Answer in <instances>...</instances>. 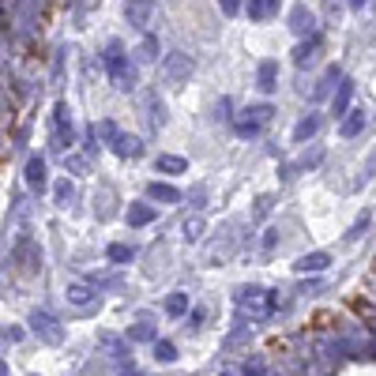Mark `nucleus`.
<instances>
[{
  "mask_svg": "<svg viewBox=\"0 0 376 376\" xmlns=\"http://www.w3.org/2000/svg\"><path fill=\"white\" fill-rule=\"evenodd\" d=\"M271 79H275V64H263V68H260V87H263V91H271V87H275V83H271Z\"/></svg>",
  "mask_w": 376,
  "mask_h": 376,
  "instance_id": "2",
  "label": "nucleus"
},
{
  "mask_svg": "<svg viewBox=\"0 0 376 376\" xmlns=\"http://www.w3.org/2000/svg\"><path fill=\"white\" fill-rule=\"evenodd\" d=\"M327 267V256L324 252H313V256H301L298 271H324Z\"/></svg>",
  "mask_w": 376,
  "mask_h": 376,
  "instance_id": "1",
  "label": "nucleus"
},
{
  "mask_svg": "<svg viewBox=\"0 0 376 376\" xmlns=\"http://www.w3.org/2000/svg\"><path fill=\"white\" fill-rule=\"evenodd\" d=\"M271 8H275V0H252V4H249V12L256 15V19H260V15H267Z\"/></svg>",
  "mask_w": 376,
  "mask_h": 376,
  "instance_id": "3",
  "label": "nucleus"
},
{
  "mask_svg": "<svg viewBox=\"0 0 376 376\" xmlns=\"http://www.w3.org/2000/svg\"><path fill=\"white\" fill-rule=\"evenodd\" d=\"M158 357H162V362H170V357H173V346H170V342H162V346H158Z\"/></svg>",
  "mask_w": 376,
  "mask_h": 376,
  "instance_id": "7",
  "label": "nucleus"
},
{
  "mask_svg": "<svg viewBox=\"0 0 376 376\" xmlns=\"http://www.w3.org/2000/svg\"><path fill=\"white\" fill-rule=\"evenodd\" d=\"M158 166H162V170H185V162H177V158H162Z\"/></svg>",
  "mask_w": 376,
  "mask_h": 376,
  "instance_id": "6",
  "label": "nucleus"
},
{
  "mask_svg": "<svg viewBox=\"0 0 376 376\" xmlns=\"http://www.w3.org/2000/svg\"><path fill=\"white\" fill-rule=\"evenodd\" d=\"M362 124H365V117H362V113H354V117H350V121H346V124H342V135H354V132H357V128H362Z\"/></svg>",
  "mask_w": 376,
  "mask_h": 376,
  "instance_id": "4",
  "label": "nucleus"
},
{
  "mask_svg": "<svg viewBox=\"0 0 376 376\" xmlns=\"http://www.w3.org/2000/svg\"><path fill=\"white\" fill-rule=\"evenodd\" d=\"M313 132H316V121H313V117L298 124V140H305V135H313Z\"/></svg>",
  "mask_w": 376,
  "mask_h": 376,
  "instance_id": "5",
  "label": "nucleus"
}]
</instances>
